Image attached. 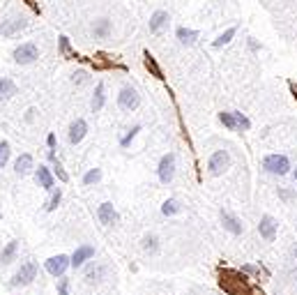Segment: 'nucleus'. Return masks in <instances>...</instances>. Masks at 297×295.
<instances>
[{
  "instance_id": "1",
  "label": "nucleus",
  "mask_w": 297,
  "mask_h": 295,
  "mask_svg": "<svg viewBox=\"0 0 297 295\" xmlns=\"http://www.w3.org/2000/svg\"><path fill=\"white\" fill-rule=\"evenodd\" d=\"M263 169L272 175H286L290 173V159L286 155H279V152H272V155L263 157Z\"/></svg>"
},
{
  "instance_id": "2",
  "label": "nucleus",
  "mask_w": 297,
  "mask_h": 295,
  "mask_svg": "<svg viewBox=\"0 0 297 295\" xmlns=\"http://www.w3.org/2000/svg\"><path fill=\"white\" fill-rule=\"evenodd\" d=\"M228 169H230L228 150H214V152H212L210 159H207V171H210V175L219 178V175H224Z\"/></svg>"
},
{
  "instance_id": "3",
  "label": "nucleus",
  "mask_w": 297,
  "mask_h": 295,
  "mask_svg": "<svg viewBox=\"0 0 297 295\" xmlns=\"http://www.w3.org/2000/svg\"><path fill=\"white\" fill-rule=\"evenodd\" d=\"M35 279H37V263H35V261H28V263H23V265H21L19 270L14 272V277H12L10 286L19 288V286H28V284H33Z\"/></svg>"
},
{
  "instance_id": "4",
  "label": "nucleus",
  "mask_w": 297,
  "mask_h": 295,
  "mask_svg": "<svg viewBox=\"0 0 297 295\" xmlns=\"http://www.w3.org/2000/svg\"><path fill=\"white\" fill-rule=\"evenodd\" d=\"M69 267H72V258H69L67 254H58V256H51L46 263H44V270H46L51 277H56V279L65 277V272H67Z\"/></svg>"
},
{
  "instance_id": "5",
  "label": "nucleus",
  "mask_w": 297,
  "mask_h": 295,
  "mask_svg": "<svg viewBox=\"0 0 297 295\" xmlns=\"http://www.w3.org/2000/svg\"><path fill=\"white\" fill-rule=\"evenodd\" d=\"M12 58H14L16 65H30V63H35V60L39 58L37 44L25 42V44H21V46H16V48H14V53H12Z\"/></svg>"
},
{
  "instance_id": "6",
  "label": "nucleus",
  "mask_w": 297,
  "mask_h": 295,
  "mask_svg": "<svg viewBox=\"0 0 297 295\" xmlns=\"http://www.w3.org/2000/svg\"><path fill=\"white\" fill-rule=\"evenodd\" d=\"M157 175H159V182L161 184L173 182V178H175V152H166V155L159 159Z\"/></svg>"
},
{
  "instance_id": "7",
  "label": "nucleus",
  "mask_w": 297,
  "mask_h": 295,
  "mask_svg": "<svg viewBox=\"0 0 297 295\" xmlns=\"http://www.w3.org/2000/svg\"><path fill=\"white\" fill-rule=\"evenodd\" d=\"M219 219H221V226L226 228L228 233H233V235H242L245 233V224H242V219L237 217L235 212H230V210H219Z\"/></svg>"
},
{
  "instance_id": "8",
  "label": "nucleus",
  "mask_w": 297,
  "mask_h": 295,
  "mask_svg": "<svg viewBox=\"0 0 297 295\" xmlns=\"http://www.w3.org/2000/svg\"><path fill=\"white\" fill-rule=\"evenodd\" d=\"M141 104V95L134 90V88L125 86L120 90V95H118V106L122 109V111H136Z\"/></svg>"
},
{
  "instance_id": "9",
  "label": "nucleus",
  "mask_w": 297,
  "mask_h": 295,
  "mask_svg": "<svg viewBox=\"0 0 297 295\" xmlns=\"http://www.w3.org/2000/svg\"><path fill=\"white\" fill-rule=\"evenodd\" d=\"M277 231H279V224L272 214H263L258 222V233L265 242H274L277 240Z\"/></svg>"
},
{
  "instance_id": "10",
  "label": "nucleus",
  "mask_w": 297,
  "mask_h": 295,
  "mask_svg": "<svg viewBox=\"0 0 297 295\" xmlns=\"http://www.w3.org/2000/svg\"><path fill=\"white\" fill-rule=\"evenodd\" d=\"M69 258H72V267L78 270V267H83L88 261L95 258V247H92V245H81V247L74 249V254Z\"/></svg>"
},
{
  "instance_id": "11",
  "label": "nucleus",
  "mask_w": 297,
  "mask_h": 295,
  "mask_svg": "<svg viewBox=\"0 0 297 295\" xmlns=\"http://www.w3.org/2000/svg\"><path fill=\"white\" fill-rule=\"evenodd\" d=\"M97 219H99V224H104V226H113V224H118L120 214H118L113 203L106 201V203H101L99 208H97Z\"/></svg>"
},
{
  "instance_id": "12",
  "label": "nucleus",
  "mask_w": 297,
  "mask_h": 295,
  "mask_svg": "<svg viewBox=\"0 0 297 295\" xmlns=\"http://www.w3.org/2000/svg\"><path fill=\"white\" fill-rule=\"evenodd\" d=\"M92 67L95 69H113V67H118V69H122V72L127 69L125 65H120L118 60H115V56L104 53V51H99V53L92 56Z\"/></svg>"
},
{
  "instance_id": "13",
  "label": "nucleus",
  "mask_w": 297,
  "mask_h": 295,
  "mask_svg": "<svg viewBox=\"0 0 297 295\" xmlns=\"http://www.w3.org/2000/svg\"><path fill=\"white\" fill-rule=\"evenodd\" d=\"M25 25H28V21H25L23 16H14V19H10V21H3L0 35H3V37H14L21 30H25Z\"/></svg>"
},
{
  "instance_id": "14",
  "label": "nucleus",
  "mask_w": 297,
  "mask_h": 295,
  "mask_svg": "<svg viewBox=\"0 0 297 295\" xmlns=\"http://www.w3.org/2000/svg\"><path fill=\"white\" fill-rule=\"evenodd\" d=\"M35 180H37V184L42 189H46V192H53V189H56V178H53L51 169L44 164H39L37 169H35Z\"/></svg>"
},
{
  "instance_id": "15",
  "label": "nucleus",
  "mask_w": 297,
  "mask_h": 295,
  "mask_svg": "<svg viewBox=\"0 0 297 295\" xmlns=\"http://www.w3.org/2000/svg\"><path fill=\"white\" fill-rule=\"evenodd\" d=\"M86 134H88V122L83 120V118H76V120L69 125L67 139H69V143L72 145H76V143H81V141L86 139Z\"/></svg>"
},
{
  "instance_id": "16",
  "label": "nucleus",
  "mask_w": 297,
  "mask_h": 295,
  "mask_svg": "<svg viewBox=\"0 0 297 295\" xmlns=\"http://www.w3.org/2000/svg\"><path fill=\"white\" fill-rule=\"evenodd\" d=\"M33 169H35V159H33V155H28V152H23V155L14 162V173L21 175V178H23V175H28Z\"/></svg>"
},
{
  "instance_id": "17",
  "label": "nucleus",
  "mask_w": 297,
  "mask_h": 295,
  "mask_svg": "<svg viewBox=\"0 0 297 295\" xmlns=\"http://www.w3.org/2000/svg\"><path fill=\"white\" fill-rule=\"evenodd\" d=\"M16 254H19V242H16V240L7 242L5 247H3V252H0V263H3V265L14 263L16 261Z\"/></svg>"
},
{
  "instance_id": "18",
  "label": "nucleus",
  "mask_w": 297,
  "mask_h": 295,
  "mask_svg": "<svg viewBox=\"0 0 297 295\" xmlns=\"http://www.w3.org/2000/svg\"><path fill=\"white\" fill-rule=\"evenodd\" d=\"M168 25V12L157 10L152 16H150V33H161Z\"/></svg>"
},
{
  "instance_id": "19",
  "label": "nucleus",
  "mask_w": 297,
  "mask_h": 295,
  "mask_svg": "<svg viewBox=\"0 0 297 295\" xmlns=\"http://www.w3.org/2000/svg\"><path fill=\"white\" fill-rule=\"evenodd\" d=\"M16 92H19V88H16V83L12 81V78H7V76L0 78V102H7V99H12Z\"/></svg>"
},
{
  "instance_id": "20",
  "label": "nucleus",
  "mask_w": 297,
  "mask_h": 295,
  "mask_svg": "<svg viewBox=\"0 0 297 295\" xmlns=\"http://www.w3.org/2000/svg\"><path fill=\"white\" fill-rule=\"evenodd\" d=\"M143 65H145V69H148L150 74H152L154 78H159L161 81L164 78V72H161V67H159V63H157V58H154L150 51H143Z\"/></svg>"
},
{
  "instance_id": "21",
  "label": "nucleus",
  "mask_w": 297,
  "mask_h": 295,
  "mask_svg": "<svg viewBox=\"0 0 297 295\" xmlns=\"http://www.w3.org/2000/svg\"><path fill=\"white\" fill-rule=\"evenodd\" d=\"M111 21L109 19H97L95 23H92V35H95L97 39H106L111 35Z\"/></svg>"
},
{
  "instance_id": "22",
  "label": "nucleus",
  "mask_w": 297,
  "mask_h": 295,
  "mask_svg": "<svg viewBox=\"0 0 297 295\" xmlns=\"http://www.w3.org/2000/svg\"><path fill=\"white\" fill-rule=\"evenodd\" d=\"M104 102H106V95H104V83H97L95 88V95H92V102H90V109L92 111H101L104 109Z\"/></svg>"
},
{
  "instance_id": "23",
  "label": "nucleus",
  "mask_w": 297,
  "mask_h": 295,
  "mask_svg": "<svg viewBox=\"0 0 297 295\" xmlns=\"http://www.w3.org/2000/svg\"><path fill=\"white\" fill-rule=\"evenodd\" d=\"M106 277V267L104 265H92L86 270V281L88 284H99L101 279Z\"/></svg>"
},
{
  "instance_id": "24",
  "label": "nucleus",
  "mask_w": 297,
  "mask_h": 295,
  "mask_svg": "<svg viewBox=\"0 0 297 295\" xmlns=\"http://www.w3.org/2000/svg\"><path fill=\"white\" fill-rule=\"evenodd\" d=\"M219 122L230 131H240V127H237V118H235V111H221L219 113Z\"/></svg>"
},
{
  "instance_id": "25",
  "label": "nucleus",
  "mask_w": 297,
  "mask_h": 295,
  "mask_svg": "<svg viewBox=\"0 0 297 295\" xmlns=\"http://www.w3.org/2000/svg\"><path fill=\"white\" fill-rule=\"evenodd\" d=\"M177 212H182V203L177 199H166L164 201V205H161V214L164 217H173V214H177Z\"/></svg>"
},
{
  "instance_id": "26",
  "label": "nucleus",
  "mask_w": 297,
  "mask_h": 295,
  "mask_svg": "<svg viewBox=\"0 0 297 295\" xmlns=\"http://www.w3.org/2000/svg\"><path fill=\"white\" fill-rule=\"evenodd\" d=\"M177 39L182 44H194L198 39V30H192V28H184V25H180V28L175 30Z\"/></svg>"
},
{
  "instance_id": "27",
  "label": "nucleus",
  "mask_w": 297,
  "mask_h": 295,
  "mask_svg": "<svg viewBox=\"0 0 297 295\" xmlns=\"http://www.w3.org/2000/svg\"><path fill=\"white\" fill-rule=\"evenodd\" d=\"M235 35H237V25H230L228 30H224V33H221L219 37H217L214 42H212V46H214V48H221V46H226V44H230V39H233Z\"/></svg>"
},
{
  "instance_id": "28",
  "label": "nucleus",
  "mask_w": 297,
  "mask_h": 295,
  "mask_svg": "<svg viewBox=\"0 0 297 295\" xmlns=\"http://www.w3.org/2000/svg\"><path fill=\"white\" fill-rule=\"evenodd\" d=\"M58 46H60V53H63L65 58H78V53L72 48V44H69V37L60 35V37H58Z\"/></svg>"
},
{
  "instance_id": "29",
  "label": "nucleus",
  "mask_w": 297,
  "mask_h": 295,
  "mask_svg": "<svg viewBox=\"0 0 297 295\" xmlns=\"http://www.w3.org/2000/svg\"><path fill=\"white\" fill-rule=\"evenodd\" d=\"M143 249L148 254H157L159 252V237L154 235V233H148V235H143Z\"/></svg>"
},
{
  "instance_id": "30",
  "label": "nucleus",
  "mask_w": 297,
  "mask_h": 295,
  "mask_svg": "<svg viewBox=\"0 0 297 295\" xmlns=\"http://www.w3.org/2000/svg\"><path fill=\"white\" fill-rule=\"evenodd\" d=\"M60 201H63V189L58 187L51 192V199H48V203H46V212H53V210L60 205Z\"/></svg>"
},
{
  "instance_id": "31",
  "label": "nucleus",
  "mask_w": 297,
  "mask_h": 295,
  "mask_svg": "<svg viewBox=\"0 0 297 295\" xmlns=\"http://www.w3.org/2000/svg\"><path fill=\"white\" fill-rule=\"evenodd\" d=\"M99 180H101V169H90L83 175V184H86V187H92V184H97Z\"/></svg>"
},
{
  "instance_id": "32",
  "label": "nucleus",
  "mask_w": 297,
  "mask_h": 295,
  "mask_svg": "<svg viewBox=\"0 0 297 295\" xmlns=\"http://www.w3.org/2000/svg\"><path fill=\"white\" fill-rule=\"evenodd\" d=\"M10 155H12V145L10 141H0V169L10 162Z\"/></svg>"
},
{
  "instance_id": "33",
  "label": "nucleus",
  "mask_w": 297,
  "mask_h": 295,
  "mask_svg": "<svg viewBox=\"0 0 297 295\" xmlns=\"http://www.w3.org/2000/svg\"><path fill=\"white\" fill-rule=\"evenodd\" d=\"M139 131H141V125H134V127H131V129L120 139V145H122V148H129V143L136 139V134H139Z\"/></svg>"
},
{
  "instance_id": "34",
  "label": "nucleus",
  "mask_w": 297,
  "mask_h": 295,
  "mask_svg": "<svg viewBox=\"0 0 297 295\" xmlns=\"http://www.w3.org/2000/svg\"><path fill=\"white\" fill-rule=\"evenodd\" d=\"M53 175H58V180H60V182H67V180H69V173L63 169V164H60L58 159L53 162Z\"/></svg>"
},
{
  "instance_id": "35",
  "label": "nucleus",
  "mask_w": 297,
  "mask_h": 295,
  "mask_svg": "<svg viewBox=\"0 0 297 295\" xmlns=\"http://www.w3.org/2000/svg\"><path fill=\"white\" fill-rule=\"evenodd\" d=\"M235 118H237V127H240V129H251V120L249 118L245 116V113H240V111H235Z\"/></svg>"
},
{
  "instance_id": "36",
  "label": "nucleus",
  "mask_w": 297,
  "mask_h": 295,
  "mask_svg": "<svg viewBox=\"0 0 297 295\" xmlns=\"http://www.w3.org/2000/svg\"><path fill=\"white\" fill-rule=\"evenodd\" d=\"M58 295H69V279L67 277H60V279H58Z\"/></svg>"
},
{
  "instance_id": "37",
  "label": "nucleus",
  "mask_w": 297,
  "mask_h": 295,
  "mask_svg": "<svg viewBox=\"0 0 297 295\" xmlns=\"http://www.w3.org/2000/svg\"><path fill=\"white\" fill-rule=\"evenodd\" d=\"M23 3L35 12V14H42V10H39V5H37V0H23Z\"/></svg>"
},
{
  "instance_id": "38",
  "label": "nucleus",
  "mask_w": 297,
  "mask_h": 295,
  "mask_svg": "<svg viewBox=\"0 0 297 295\" xmlns=\"http://www.w3.org/2000/svg\"><path fill=\"white\" fill-rule=\"evenodd\" d=\"M46 143H48V150H56V134H48Z\"/></svg>"
},
{
  "instance_id": "39",
  "label": "nucleus",
  "mask_w": 297,
  "mask_h": 295,
  "mask_svg": "<svg viewBox=\"0 0 297 295\" xmlns=\"http://www.w3.org/2000/svg\"><path fill=\"white\" fill-rule=\"evenodd\" d=\"M292 175H295V182H297V169H295V171H292Z\"/></svg>"
}]
</instances>
